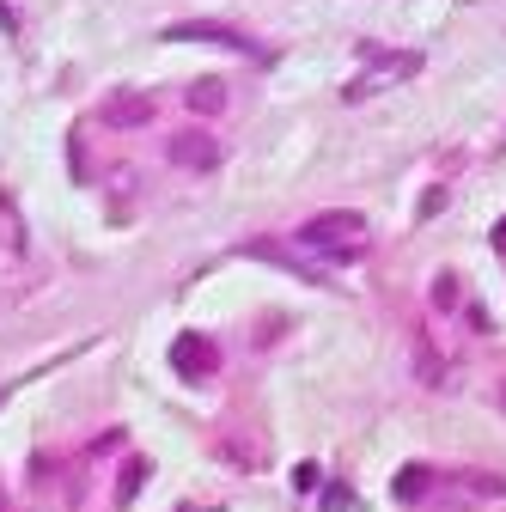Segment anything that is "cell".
<instances>
[{
  "instance_id": "52a82bcc",
  "label": "cell",
  "mask_w": 506,
  "mask_h": 512,
  "mask_svg": "<svg viewBox=\"0 0 506 512\" xmlns=\"http://www.w3.org/2000/svg\"><path fill=\"white\" fill-rule=\"evenodd\" d=\"M226 98H232V92H226L220 80H202V86H189V110H196V116H220V110H226Z\"/></svg>"
},
{
  "instance_id": "30bf717a",
  "label": "cell",
  "mask_w": 506,
  "mask_h": 512,
  "mask_svg": "<svg viewBox=\"0 0 506 512\" xmlns=\"http://www.w3.org/2000/svg\"><path fill=\"white\" fill-rule=\"evenodd\" d=\"M324 512H360V494H354L348 482H330V488H324Z\"/></svg>"
},
{
  "instance_id": "6da1fadb",
  "label": "cell",
  "mask_w": 506,
  "mask_h": 512,
  "mask_svg": "<svg viewBox=\"0 0 506 512\" xmlns=\"http://www.w3.org/2000/svg\"><path fill=\"white\" fill-rule=\"evenodd\" d=\"M299 244L305 250H324L330 263H354V256L366 250V220L360 214H318L299 226Z\"/></svg>"
},
{
  "instance_id": "3957f363",
  "label": "cell",
  "mask_w": 506,
  "mask_h": 512,
  "mask_svg": "<svg viewBox=\"0 0 506 512\" xmlns=\"http://www.w3.org/2000/svg\"><path fill=\"white\" fill-rule=\"evenodd\" d=\"M98 122H104V128H122V135H135V128L153 122V98H147V92H110V98L98 104Z\"/></svg>"
},
{
  "instance_id": "5b68a950",
  "label": "cell",
  "mask_w": 506,
  "mask_h": 512,
  "mask_svg": "<svg viewBox=\"0 0 506 512\" xmlns=\"http://www.w3.org/2000/svg\"><path fill=\"white\" fill-rule=\"evenodd\" d=\"M171 366H177L183 378H208V372L220 366V348H214L208 336H177V342H171Z\"/></svg>"
},
{
  "instance_id": "ba28073f",
  "label": "cell",
  "mask_w": 506,
  "mask_h": 512,
  "mask_svg": "<svg viewBox=\"0 0 506 512\" xmlns=\"http://www.w3.org/2000/svg\"><path fill=\"white\" fill-rule=\"evenodd\" d=\"M433 482H439V470H427V464H409V470L397 476V500L409 506V500H421V494H427Z\"/></svg>"
},
{
  "instance_id": "7a4b0ae2",
  "label": "cell",
  "mask_w": 506,
  "mask_h": 512,
  "mask_svg": "<svg viewBox=\"0 0 506 512\" xmlns=\"http://www.w3.org/2000/svg\"><path fill=\"white\" fill-rule=\"evenodd\" d=\"M171 165L177 171H214L220 165V141L208 135V128H183V135H171Z\"/></svg>"
},
{
  "instance_id": "7c38bea8",
  "label": "cell",
  "mask_w": 506,
  "mask_h": 512,
  "mask_svg": "<svg viewBox=\"0 0 506 512\" xmlns=\"http://www.w3.org/2000/svg\"><path fill=\"white\" fill-rule=\"evenodd\" d=\"M439 208H446V189H427V196H421V220L439 214Z\"/></svg>"
},
{
  "instance_id": "8fae6325",
  "label": "cell",
  "mask_w": 506,
  "mask_h": 512,
  "mask_svg": "<svg viewBox=\"0 0 506 512\" xmlns=\"http://www.w3.org/2000/svg\"><path fill=\"white\" fill-rule=\"evenodd\" d=\"M0 226H7V244H13V250H25V232H19V220H13V202H0Z\"/></svg>"
},
{
  "instance_id": "5bb4252c",
  "label": "cell",
  "mask_w": 506,
  "mask_h": 512,
  "mask_svg": "<svg viewBox=\"0 0 506 512\" xmlns=\"http://www.w3.org/2000/svg\"><path fill=\"white\" fill-rule=\"evenodd\" d=\"M494 250H506V220H500V226H494Z\"/></svg>"
},
{
  "instance_id": "9c48e42d",
  "label": "cell",
  "mask_w": 506,
  "mask_h": 512,
  "mask_svg": "<svg viewBox=\"0 0 506 512\" xmlns=\"http://www.w3.org/2000/svg\"><path fill=\"white\" fill-rule=\"evenodd\" d=\"M433 305H439V311H458V305H464L458 275H439V281H433Z\"/></svg>"
},
{
  "instance_id": "277c9868",
  "label": "cell",
  "mask_w": 506,
  "mask_h": 512,
  "mask_svg": "<svg viewBox=\"0 0 506 512\" xmlns=\"http://www.w3.org/2000/svg\"><path fill=\"white\" fill-rule=\"evenodd\" d=\"M165 37H171V43H220V49H244V55H257V43H250V37H238V31H226V25H214V19H183V25H171Z\"/></svg>"
},
{
  "instance_id": "9a60e30c",
  "label": "cell",
  "mask_w": 506,
  "mask_h": 512,
  "mask_svg": "<svg viewBox=\"0 0 506 512\" xmlns=\"http://www.w3.org/2000/svg\"><path fill=\"white\" fill-rule=\"evenodd\" d=\"M500 409H506V384H500Z\"/></svg>"
},
{
  "instance_id": "8992f818",
  "label": "cell",
  "mask_w": 506,
  "mask_h": 512,
  "mask_svg": "<svg viewBox=\"0 0 506 512\" xmlns=\"http://www.w3.org/2000/svg\"><path fill=\"white\" fill-rule=\"evenodd\" d=\"M147 458H129V464H122V476H116V512H129L135 506V494H141V482H147Z\"/></svg>"
},
{
  "instance_id": "4fadbf2b",
  "label": "cell",
  "mask_w": 506,
  "mask_h": 512,
  "mask_svg": "<svg viewBox=\"0 0 506 512\" xmlns=\"http://www.w3.org/2000/svg\"><path fill=\"white\" fill-rule=\"evenodd\" d=\"M293 488H318V464H299L293 470Z\"/></svg>"
}]
</instances>
